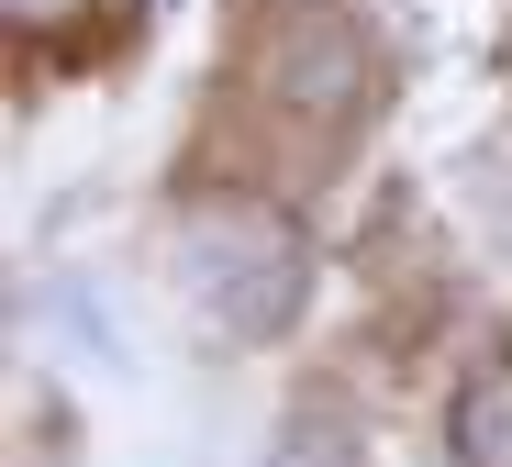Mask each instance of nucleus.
Segmentation results:
<instances>
[{"mask_svg":"<svg viewBox=\"0 0 512 467\" xmlns=\"http://www.w3.org/2000/svg\"><path fill=\"white\" fill-rule=\"evenodd\" d=\"M179 278H190V301H201L223 334L268 345V334L301 312V234H290V212L223 190V201H201V212L179 223Z\"/></svg>","mask_w":512,"mask_h":467,"instance_id":"f257e3e1","label":"nucleus"},{"mask_svg":"<svg viewBox=\"0 0 512 467\" xmlns=\"http://www.w3.org/2000/svg\"><path fill=\"white\" fill-rule=\"evenodd\" d=\"M245 67H256V89H268L290 123H357L368 112V34L334 12V0H268Z\"/></svg>","mask_w":512,"mask_h":467,"instance_id":"f03ea898","label":"nucleus"},{"mask_svg":"<svg viewBox=\"0 0 512 467\" xmlns=\"http://www.w3.org/2000/svg\"><path fill=\"white\" fill-rule=\"evenodd\" d=\"M12 12H34V0H12Z\"/></svg>","mask_w":512,"mask_h":467,"instance_id":"39448f33","label":"nucleus"},{"mask_svg":"<svg viewBox=\"0 0 512 467\" xmlns=\"http://www.w3.org/2000/svg\"><path fill=\"white\" fill-rule=\"evenodd\" d=\"M268 467H368V445H357L346 412H301V423L268 445Z\"/></svg>","mask_w":512,"mask_h":467,"instance_id":"20e7f679","label":"nucleus"},{"mask_svg":"<svg viewBox=\"0 0 512 467\" xmlns=\"http://www.w3.org/2000/svg\"><path fill=\"white\" fill-rule=\"evenodd\" d=\"M457 467H512V356L468 367V390H457Z\"/></svg>","mask_w":512,"mask_h":467,"instance_id":"7ed1b4c3","label":"nucleus"}]
</instances>
